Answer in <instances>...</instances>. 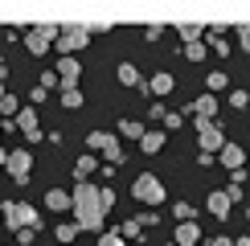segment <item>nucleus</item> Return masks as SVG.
Segmentation results:
<instances>
[{"label": "nucleus", "mask_w": 250, "mask_h": 246, "mask_svg": "<svg viewBox=\"0 0 250 246\" xmlns=\"http://www.w3.org/2000/svg\"><path fill=\"white\" fill-rule=\"evenodd\" d=\"M70 209H74V226L78 230H90V234H103V205H99V184L90 181H78L70 189Z\"/></svg>", "instance_id": "f257e3e1"}, {"label": "nucleus", "mask_w": 250, "mask_h": 246, "mask_svg": "<svg viewBox=\"0 0 250 246\" xmlns=\"http://www.w3.org/2000/svg\"><path fill=\"white\" fill-rule=\"evenodd\" d=\"M0 222H4L13 234H21V230H41L37 209H33V205H25V201H4V205H0Z\"/></svg>", "instance_id": "f03ea898"}, {"label": "nucleus", "mask_w": 250, "mask_h": 246, "mask_svg": "<svg viewBox=\"0 0 250 246\" xmlns=\"http://www.w3.org/2000/svg\"><path fill=\"white\" fill-rule=\"evenodd\" d=\"M131 197L135 201H144V205H160L164 201V184L156 172H140V177L131 181Z\"/></svg>", "instance_id": "7ed1b4c3"}, {"label": "nucleus", "mask_w": 250, "mask_h": 246, "mask_svg": "<svg viewBox=\"0 0 250 246\" xmlns=\"http://www.w3.org/2000/svg\"><path fill=\"white\" fill-rule=\"evenodd\" d=\"M58 33H62L58 25H37V29H29V33H21V37H25V49H29V54L41 58V54H49V49H54Z\"/></svg>", "instance_id": "20e7f679"}, {"label": "nucleus", "mask_w": 250, "mask_h": 246, "mask_svg": "<svg viewBox=\"0 0 250 246\" xmlns=\"http://www.w3.org/2000/svg\"><path fill=\"white\" fill-rule=\"evenodd\" d=\"M90 41V29L86 25H70V29H62L58 41H54V49H58V58H74V49H82Z\"/></svg>", "instance_id": "39448f33"}, {"label": "nucleus", "mask_w": 250, "mask_h": 246, "mask_svg": "<svg viewBox=\"0 0 250 246\" xmlns=\"http://www.w3.org/2000/svg\"><path fill=\"white\" fill-rule=\"evenodd\" d=\"M86 148H90V152H103V160H107V164H119V160H123L119 136H111V131H90V136H86Z\"/></svg>", "instance_id": "423d86ee"}, {"label": "nucleus", "mask_w": 250, "mask_h": 246, "mask_svg": "<svg viewBox=\"0 0 250 246\" xmlns=\"http://www.w3.org/2000/svg\"><path fill=\"white\" fill-rule=\"evenodd\" d=\"M29 168H33V152H25V148L8 152V160H4V172H8V177H13L17 184H29Z\"/></svg>", "instance_id": "0eeeda50"}, {"label": "nucleus", "mask_w": 250, "mask_h": 246, "mask_svg": "<svg viewBox=\"0 0 250 246\" xmlns=\"http://www.w3.org/2000/svg\"><path fill=\"white\" fill-rule=\"evenodd\" d=\"M197 148H201L205 156L222 152V148H226V136H222V127H217V123H197Z\"/></svg>", "instance_id": "6e6552de"}, {"label": "nucleus", "mask_w": 250, "mask_h": 246, "mask_svg": "<svg viewBox=\"0 0 250 246\" xmlns=\"http://www.w3.org/2000/svg\"><path fill=\"white\" fill-rule=\"evenodd\" d=\"M54 74H58V82H62V90H70V86H78V78H82V62H78V58H58Z\"/></svg>", "instance_id": "1a4fd4ad"}, {"label": "nucleus", "mask_w": 250, "mask_h": 246, "mask_svg": "<svg viewBox=\"0 0 250 246\" xmlns=\"http://www.w3.org/2000/svg\"><path fill=\"white\" fill-rule=\"evenodd\" d=\"M217 164H222V168H230V172H238L246 164V148H238V144H226L222 152H217Z\"/></svg>", "instance_id": "9d476101"}, {"label": "nucleus", "mask_w": 250, "mask_h": 246, "mask_svg": "<svg viewBox=\"0 0 250 246\" xmlns=\"http://www.w3.org/2000/svg\"><path fill=\"white\" fill-rule=\"evenodd\" d=\"M193 111H197V123H213V115H217V95H197L193 99Z\"/></svg>", "instance_id": "9b49d317"}, {"label": "nucleus", "mask_w": 250, "mask_h": 246, "mask_svg": "<svg viewBox=\"0 0 250 246\" xmlns=\"http://www.w3.org/2000/svg\"><path fill=\"white\" fill-rule=\"evenodd\" d=\"M17 127L25 131L29 140H41V127H37V111H33V107H21V111H17Z\"/></svg>", "instance_id": "f8f14e48"}, {"label": "nucleus", "mask_w": 250, "mask_h": 246, "mask_svg": "<svg viewBox=\"0 0 250 246\" xmlns=\"http://www.w3.org/2000/svg\"><path fill=\"white\" fill-rule=\"evenodd\" d=\"M205 209H209L213 218H230V213H234V201L226 197V193H209V201H205Z\"/></svg>", "instance_id": "ddd939ff"}, {"label": "nucleus", "mask_w": 250, "mask_h": 246, "mask_svg": "<svg viewBox=\"0 0 250 246\" xmlns=\"http://www.w3.org/2000/svg\"><path fill=\"white\" fill-rule=\"evenodd\" d=\"M176 246H201V230H197V222H181V226H176Z\"/></svg>", "instance_id": "4468645a"}, {"label": "nucleus", "mask_w": 250, "mask_h": 246, "mask_svg": "<svg viewBox=\"0 0 250 246\" xmlns=\"http://www.w3.org/2000/svg\"><path fill=\"white\" fill-rule=\"evenodd\" d=\"M115 78L123 82V86H135V90L144 86V74H140V70L131 66V62H119V70H115Z\"/></svg>", "instance_id": "2eb2a0df"}, {"label": "nucleus", "mask_w": 250, "mask_h": 246, "mask_svg": "<svg viewBox=\"0 0 250 246\" xmlns=\"http://www.w3.org/2000/svg\"><path fill=\"white\" fill-rule=\"evenodd\" d=\"M172 86H176V78L168 74V70L152 74V82H148V90H152V95H172Z\"/></svg>", "instance_id": "dca6fc26"}, {"label": "nucleus", "mask_w": 250, "mask_h": 246, "mask_svg": "<svg viewBox=\"0 0 250 246\" xmlns=\"http://www.w3.org/2000/svg\"><path fill=\"white\" fill-rule=\"evenodd\" d=\"M45 209L66 213V209H70V193H66V189H49V193H45Z\"/></svg>", "instance_id": "f3484780"}, {"label": "nucleus", "mask_w": 250, "mask_h": 246, "mask_svg": "<svg viewBox=\"0 0 250 246\" xmlns=\"http://www.w3.org/2000/svg\"><path fill=\"white\" fill-rule=\"evenodd\" d=\"M99 168V156H78L74 160V177L78 181H90V172H95Z\"/></svg>", "instance_id": "a211bd4d"}, {"label": "nucleus", "mask_w": 250, "mask_h": 246, "mask_svg": "<svg viewBox=\"0 0 250 246\" xmlns=\"http://www.w3.org/2000/svg\"><path fill=\"white\" fill-rule=\"evenodd\" d=\"M119 136L123 140H144V123L140 119H119Z\"/></svg>", "instance_id": "6ab92c4d"}, {"label": "nucleus", "mask_w": 250, "mask_h": 246, "mask_svg": "<svg viewBox=\"0 0 250 246\" xmlns=\"http://www.w3.org/2000/svg\"><path fill=\"white\" fill-rule=\"evenodd\" d=\"M54 234H58V246H70V242H74L82 230H78L74 222H58V230H54Z\"/></svg>", "instance_id": "aec40b11"}, {"label": "nucleus", "mask_w": 250, "mask_h": 246, "mask_svg": "<svg viewBox=\"0 0 250 246\" xmlns=\"http://www.w3.org/2000/svg\"><path fill=\"white\" fill-rule=\"evenodd\" d=\"M140 148L148 152V156H156V152L164 148V136H160V131H144V140H140Z\"/></svg>", "instance_id": "412c9836"}, {"label": "nucleus", "mask_w": 250, "mask_h": 246, "mask_svg": "<svg viewBox=\"0 0 250 246\" xmlns=\"http://www.w3.org/2000/svg\"><path fill=\"white\" fill-rule=\"evenodd\" d=\"M176 33H181L185 45H193V41H201V37H205V25H181Z\"/></svg>", "instance_id": "4be33fe9"}, {"label": "nucleus", "mask_w": 250, "mask_h": 246, "mask_svg": "<svg viewBox=\"0 0 250 246\" xmlns=\"http://www.w3.org/2000/svg\"><path fill=\"white\" fill-rule=\"evenodd\" d=\"M17 111H21V102H17L13 95L0 99V123H4V119H17Z\"/></svg>", "instance_id": "5701e85b"}, {"label": "nucleus", "mask_w": 250, "mask_h": 246, "mask_svg": "<svg viewBox=\"0 0 250 246\" xmlns=\"http://www.w3.org/2000/svg\"><path fill=\"white\" fill-rule=\"evenodd\" d=\"M62 107H66V111H78V107H82V90H78V86L62 90Z\"/></svg>", "instance_id": "b1692460"}, {"label": "nucleus", "mask_w": 250, "mask_h": 246, "mask_svg": "<svg viewBox=\"0 0 250 246\" xmlns=\"http://www.w3.org/2000/svg\"><path fill=\"white\" fill-rule=\"evenodd\" d=\"M205 86H209V95H217V90H226V86H230V78H226L222 70H213V74L205 78Z\"/></svg>", "instance_id": "393cba45"}, {"label": "nucleus", "mask_w": 250, "mask_h": 246, "mask_svg": "<svg viewBox=\"0 0 250 246\" xmlns=\"http://www.w3.org/2000/svg\"><path fill=\"white\" fill-rule=\"evenodd\" d=\"M140 234H144L140 222H123V226H119V238H123V242H127V238H140Z\"/></svg>", "instance_id": "a878e982"}, {"label": "nucleus", "mask_w": 250, "mask_h": 246, "mask_svg": "<svg viewBox=\"0 0 250 246\" xmlns=\"http://www.w3.org/2000/svg\"><path fill=\"white\" fill-rule=\"evenodd\" d=\"M172 213H176L181 222H193V218H197V209H193L189 201H176V205H172Z\"/></svg>", "instance_id": "bb28decb"}, {"label": "nucleus", "mask_w": 250, "mask_h": 246, "mask_svg": "<svg viewBox=\"0 0 250 246\" xmlns=\"http://www.w3.org/2000/svg\"><path fill=\"white\" fill-rule=\"evenodd\" d=\"M181 54L189 58V62H201V58H205V41H193V45H185Z\"/></svg>", "instance_id": "cd10ccee"}, {"label": "nucleus", "mask_w": 250, "mask_h": 246, "mask_svg": "<svg viewBox=\"0 0 250 246\" xmlns=\"http://www.w3.org/2000/svg\"><path fill=\"white\" fill-rule=\"evenodd\" d=\"M99 246H127V242L119 238V230H103L99 234Z\"/></svg>", "instance_id": "c85d7f7f"}, {"label": "nucleus", "mask_w": 250, "mask_h": 246, "mask_svg": "<svg viewBox=\"0 0 250 246\" xmlns=\"http://www.w3.org/2000/svg\"><path fill=\"white\" fill-rule=\"evenodd\" d=\"M230 107H234V111L250 107V90H234V95H230Z\"/></svg>", "instance_id": "c756f323"}, {"label": "nucleus", "mask_w": 250, "mask_h": 246, "mask_svg": "<svg viewBox=\"0 0 250 246\" xmlns=\"http://www.w3.org/2000/svg\"><path fill=\"white\" fill-rule=\"evenodd\" d=\"M99 205H103V213H111V205H115V193H111L107 184L99 189Z\"/></svg>", "instance_id": "7c9ffc66"}, {"label": "nucleus", "mask_w": 250, "mask_h": 246, "mask_svg": "<svg viewBox=\"0 0 250 246\" xmlns=\"http://www.w3.org/2000/svg\"><path fill=\"white\" fill-rule=\"evenodd\" d=\"M37 86H41V90H49V86H62V82H58V74H54V70H45V74L37 78Z\"/></svg>", "instance_id": "2f4dec72"}, {"label": "nucleus", "mask_w": 250, "mask_h": 246, "mask_svg": "<svg viewBox=\"0 0 250 246\" xmlns=\"http://www.w3.org/2000/svg\"><path fill=\"white\" fill-rule=\"evenodd\" d=\"M164 127L176 131V127H181V115H176V111H164Z\"/></svg>", "instance_id": "473e14b6"}, {"label": "nucleus", "mask_w": 250, "mask_h": 246, "mask_svg": "<svg viewBox=\"0 0 250 246\" xmlns=\"http://www.w3.org/2000/svg\"><path fill=\"white\" fill-rule=\"evenodd\" d=\"M238 45L250 49V25H238Z\"/></svg>", "instance_id": "72a5a7b5"}, {"label": "nucleus", "mask_w": 250, "mask_h": 246, "mask_svg": "<svg viewBox=\"0 0 250 246\" xmlns=\"http://www.w3.org/2000/svg\"><path fill=\"white\" fill-rule=\"evenodd\" d=\"M90 29V37H95V33H111V20H95V25H86Z\"/></svg>", "instance_id": "f704fd0d"}, {"label": "nucleus", "mask_w": 250, "mask_h": 246, "mask_svg": "<svg viewBox=\"0 0 250 246\" xmlns=\"http://www.w3.org/2000/svg\"><path fill=\"white\" fill-rule=\"evenodd\" d=\"M33 238H37V230H21V234H17V242H21V246H29Z\"/></svg>", "instance_id": "c9c22d12"}, {"label": "nucleus", "mask_w": 250, "mask_h": 246, "mask_svg": "<svg viewBox=\"0 0 250 246\" xmlns=\"http://www.w3.org/2000/svg\"><path fill=\"white\" fill-rule=\"evenodd\" d=\"M209 246H234V238H213Z\"/></svg>", "instance_id": "e433bc0d"}, {"label": "nucleus", "mask_w": 250, "mask_h": 246, "mask_svg": "<svg viewBox=\"0 0 250 246\" xmlns=\"http://www.w3.org/2000/svg\"><path fill=\"white\" fill-rule=\"evenodd\" d=\"M4 160H8V152H4V148H0V172H4Z\"/></svg>", "instance_id": "4c0bfd02"}, {"label": "nucleus", "mask_w": 250, "mask_h": 246, "mask_svg": "<svg viewBox=\"0 0 250 246\" xmlns=\"http://www.w3.org/2000/svg\"><path fill=\"white\" fill-rule=\"evenodd\" d=\"M234 246H250V238H238V242H234Z\"/></svg>", "instance_id": "58836bf2"}, {"label": "nucleus", "mask_w": 250, "mask_h": 246, "mask_svg": "<svg viewBox=\"0 0 250 246\" xmlns=\"http://www.w3.org/2000/svg\"><path fill=\"white\" fill-rule=\"evenodd\" d=\"M4 95H8V90H4V82H0V99H4Z\"/></svg>", "instance_id": "ea45409f"}]
</instances>
